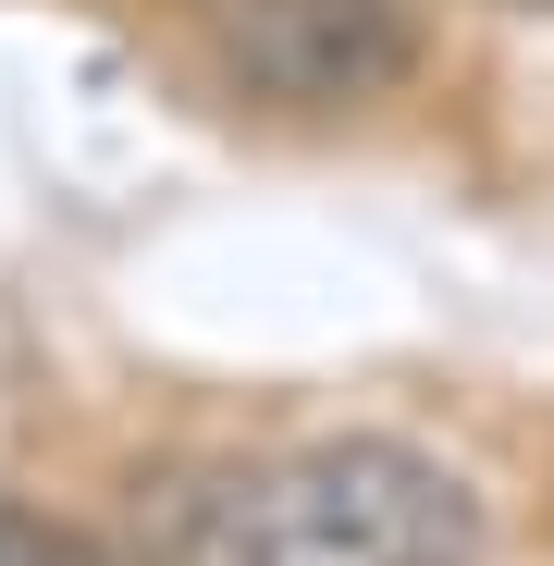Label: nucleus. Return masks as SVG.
Instances as JSON below:
<instances>
[{
    "mask_svg": "<svg viewBox=\"0 0 554 566\" xmlns=\"http://www.w3.org/2000/svg\"><path fill=\"white\" fill-rule=\"evenodd\" d=\"M173 566H481V493L395 431L210 468L160 505Z\"/></svg>",
    "mask_w": 554,
    "mask_h": 566,
    "instance_id": "nucleus-1",
    "label": "nucleus"
},
{
    "mask_svg": "<svg viewBox=\"0 0 554 566\" xmlns=\"http://www.w3.org/2000/svg\"><path fill=\"white\" fill-rule=\"evenodd\" d=\"M0 566H112L86 530H62V517H25V505H0Z\"/></svg>",
    "mask_w": 554,
    "mask_h": 566,
    "instance_id": "nucleus-3",
    "label": "nucleus"
},
{
    "mask_svg": "<svg viewBox=\"0 0 554 566\" xmlns=\"http://www.w3.org/2000/svg\"><path fill=\"white\" fill-rule=\"evenodd\" d=\"M210 50L271 112H357V99H395L419 74L407 0H222Z\"/></svg>",
    "mask_w": 554,
    "mask_h": 566,
    "instance_id": "nucleus-2",
    "label": "nucleus"
}]
</instances>
